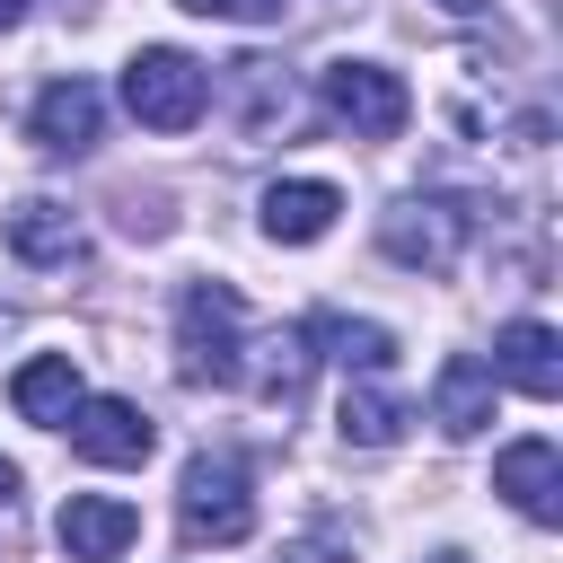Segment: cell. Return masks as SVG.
<instances>
[{
	"label": "cell",
	"instance_id": "cell-1",
	"mask_svg": "<svg viewBox=\"0 0 563 563\" xmlns=\"http://www.w3.org/2000/svg\"><path fill=\"white\" fill-rule=\"evenodd\" d=\"M176 528L185 545H246L255 537V475L229 449H194L176 475Z\"/></svg>",
	"mask_w": 563,
	"mask_h": 563
},
{
	"label": "cell",
	"instance_id": "cell-2",
	"mask_svg": "<svg viewBox=\"0 0 563 563\" xmlns=\"http://www.w3.org/2000/svg\"><path fill=\"white\" fill-rule=\"evenodd\" d=\"M246 352V299L229 282H185L176 299V378L185 387H238Z\"/></svg>",
	"mask_w": 563,
	"mask_h": 563
},
{
	"label": "cell",
	"instance_id": "cell-3",
	"mask_svg": "<svg viewBox=\"0 0 563 563\" xmlns=\"http://www.w3.org/2000/svg\"><path fill=\"white\" fill-rule=\"evenodd\" d=\"M123 106H132V123H150V132H194L202 106H211V70H202L194 53H176V44H141V53L123 62Z\"/></svg>",
	"mask_w": 563,
	"mask_h": 563
},
{
	"label": "cell",
	"instance_id": "cell-4",
	"mask_svg": "<svg viewBox=\"0 0 563 563\" xmlns=\"http://www.w3.org/2000/svg\"><path fill=\"white\" fill-rule=\"evenodd\" d=\"M317 97H325V114H334L352 141H396V132L413 123V88H405L387 62H325Z\"/></svg>",
	"mask_w": 563,
	"mask_h": 563
},
{
	"label": "cell",
	"instance_id": "cell-5",
	"mask_svg": "<svg viewBox=\"0 0 563 563\" xmlns=\"http://www.w3.org/2000/svg\"><path fill=\"white\" fill-rule=\"evenodd\" d=\"M466 229H475V211L449 202V194H405V202L378 211V246H387L405 273H449V264L466 255Z\"/></svg>",
	"mask_w": 563,
	"mask_h": 563
},
{
	"label": "cell",
	"instance_id": "cell-6",
	"mask_svg": "<svg viewBox=\"0 0 563 563\" xmlns=\"http://www.w3.org/2000/svg\"><path fill=\"white\" fill-rule=\"evenodd\" d=\"M26 132H35V150H53V158H88V150L106 141V97H97V79H79V70L44 79L35 106H26Z\"/></svg>",
	"mask_w": 563,
	"mask_h": 563
},
{
	"label": "cell",
	"instance_id": "cell-7",
	"mask_svg": "<svg viewBox=\"0 0 563 563\" xmlns=\"http://www.w3.org/2000/svg\"><path fill=\"white\" fill-rule=\"evenodd\" d=\"M308 378H317V343H308V325H264V334H246V352H238V387L255 396V405H299L308 396Z\"/></svg>",
	"mask_w": 563,
	"mask_h": 563
},
{
	"label": "cell",
	"instance_id": "cell-8",
	"mask_svg": "<svg viewBox=\"0 0 563 563\" xmlns=\"http://www.w3.org/2000/svg\"><path fill=\"white\" fill-rule=\"evenodd\" d=\"M62 431H70V449H79L88 466H141V457L158 449V422H150L132 396H79V413H70Z\"/></svg>",
	"mask_w": 563,
	"mask_h": 563
},
{
	"label": "cell",
	"instance_id": "cell-9",
	"mask_svg": "<svg viewBox=\"0 0 563 563\" xmlns=\"http://www.w3.org/2000/svg\"><path fill=\"white\" fill-rule=\"evenodd\" d=\"M0 238H9V255H18V264H44V273L88 264V220H79L70 202H53V194H26V202L0 220Z\"/></svg>",
	"mask_w": 563,
	"mask_h": 563
},
{
	"label": "cell",
	"instance_id": "cell-10",
	"mask_svg": "<svg viewBox=\"0 0 563 563\" xmlns=\"http://www.w3.org/2000/svg\"><path fill=\"white\" fill-rule=\"evenodd\" d=\"M493 387H519V396H537V405H554L563 396V343H554V325L545 317H510L501 334H493Z\"/></svg>",
	"mask_w": 563,
	"mask_h": 563
},
{
	"label": "cell",
	"instance_id": "cell-11",
	"mask_svg": "<svg viewBox=\"0 0 563 563\" xmlns=\"http://www.w3.org/2000/svg\"><path fill=\"white\" fill-rule=\"evenodd\" d=\"M493 493L528 519V528H554L563 519V449L554 440H510L493 457Z\"/></svg>",
	"mask_w": 563,
	"mask_h": 563
},
{
	"label": "cell",
	"instance_id": "cell-12",
	"mask_svg": "<svg viewBox=\"0 0 563 563\" xmlns=\"http://www.w3.org/2000/svg\"><path fill=\"white\" fill-rule=\"evenodd\" d=\"M220 97H229L238 132H255V141L290 132V70H282L273 53H238V62H220Z\"/></svg>",
	"mask_w": 563,
	"mask_h": 563
},
{
	"label": "cell",
	"instance_id": "cell-13",
	"mask_svg": "<svg viewBox=\"0 0 563 563\" xmlns=\"http://www.w3.org/2000/svg\"><path fill=\"white\" fill-rule=\"evenodd\" d=\"M132 537H141V510L123 493H70L62 501V554L70 563H114V554H132Z\"/></svg>",
	"mask_w": 563,
	"mask_h": 563
},
{
	"label": "cell",
	"instance_id": "cell-14",
	"mask_svg": "<svg viewBox=\"0 0 563 563\" xmlns=\"http://www.w3.org/2000/svg\"><path fill=\"white\" fill-rule=\"evenodd\" d=\"M334 211H343V194H334L325 176H282V185H264V202H255V220H264L273 246H317V238L334 229Z\"/></svg>",
	"mask_w": 563,
	"mask_h": 563
},
{
	"label": "cell",
	"instance_id": "cell-15",
	"mask_svg": "<svg viewBox=\"0 0 563 563\" xmlns=\"http://www.w3.org/2000/svg\"><path fill=\"white\" fill-rule=\"evenodd\" d=\"M79 396H88V387H79V361H70V352H35V361L9 378V405H18L35 431H62V422L79 413Z\"/></svg>",
	"mask_w": 563,
	"mask_h": 563
},
{
	"label": "cell",
	"instance_id": "cell-16",
	"mask_svg": "<svg viewBox=\"0 0 563 563\" xmlns=\"http://www.w3.org/2000/svg\"><path fill=\"white\" fill-rule=\"evenodd\" d=\"M431 422H440L449 440H475V431L493 422V369H484L475 352H449V361H440V378H431Z\"/></svg>",
	"mask_w": 563,
	"mask_h": 563
},
{
	"label": "cell",
	"instance_id": "cell-17",
	"mask_svg": "<svg viewBox=\"0 0 563 563\" xmlns=\"http://www.w3.org/2000/svg\"><path fill=\"white\" fill-rule=\"evenodd\" d=\"M405 422H413V405H405L396 387H378V378H352V387H343V413H334L343 449H396Z\"/></svg>",
	"mask_w": 563,
	"mask_h": 563
},
{
	"label": "cell",
	"instance_id": "cell-18",
	"mask_svg": "<svg viewBox=\"0 0 563 563\" xmlns=\"http://www.w3.org/2000/svg\"><path fill=\"white\" fill-rule=\"evenodd\" d=\"M308 325V343H334V361L352 369V378H378L387 361H396V334L378 325V317H334V308H317V317H299Z\"/></svg>",
	"mask_w": 563,
	"mask_h": 563
},
{
	"label": "cell",
	"instance_id": "cell-19",
	"mask_svg": "<svg viewBox=\"0 0 563 563\" xmlns=\"http://www.w3.org/2000/svg\"><path fill=\"white\" fill-rule=\"evenodd\" d=\"M185 18H238V26H264V18H282L290 0H176Z\"/></svg>",
	"mask_w": 563,
	"mask_h": 563
},
{
	"label": "cell",
	"instance_id": "cell-20",
	"mask_svg": "<svg viewBox=\"0 0 563 563\" xmlns=\"http://www.w3.org/2000/svg\"><path fill=\"white\" fill-rule=\"evenodd\" d=\"M123 229H132V238H167V202H158V194H150V202L123 194Z\"/></svg>",
	"mask_w": 563,
	"mask_h": 563
},
{
	"label": "cell",
	"instance_id": "cell-21",
	"mask_svg": "<svg viewBox=\"0 0 563 563\" xmlns=\"http://www.w3.org/2000/svg\"><path fill=\"white\" fill-rule=\"evenodd\" d=\"M18 528H26V501H18V466L0 457V545H18Z\"/></svg>",
	"mask_w": 563,
	"mask_h": 563
},
{
	"label": "cell",
	"instance_id": "cell-22",
	"mask_svg": "<svg viewBox=\"0 0 563 563\" xmlns=\"http://www.w3.org/2000/svg\"><path fill=\"white\" fill-rule=\"evenodd\" d=\"M273 563H352V554H343L334 537H299V545H282Z\"/></svg>",
	"mask_w": 563,
	"mask_h": 563
},
{
	"label": "cell",
	"instance_id": "cell-23",
	"mask_svg": "<svg viewBox=\"0 0 563 563\" xmlns=\"http://www.w3.org/2000/svg\"><path fill=\"white\" fill-rule=\"evenodd\" d=\"M18 18H26V0H0V26H18Z\"/></svg>",
	"mask_w": 563,
	"mask_h": 563
},
{
	"label": "cell",
	"instance_id": "cell-24",
	"mask_svg": "<svg viewBox=\"0 0 563 563\" xmlns=\"http://www.w3.org/2000/svg\"><path fill=\"white\" fill-rule=\"evenodd\" d=\"M440 9H457V18H475V9H484V0H440Z\"/></svg>",
	"mask_w": 563,
	"mask_h": 563
},
{
	"label": "cell",
	"instance_id": "cell-25",
	"mask_svg": "<svg viewBox=\"0 0 563 563\" xmlns=\"http://www.w3.org/2000/svg\"><path fill=\"white\" fill-rule=\"evenodd\" d=\"M431 563H466V554H431Z\"/></svg>",
	"mask_w": 563,
	"mask_h": 563
},
{
	"label": "cell",
	"instance_id": "cell-26",
	"mask_svg": "<svg viewBox=\"0 0 563 563\" xmlns=\"http://www.w3.org/2000/svg\"><path fill=\"white\" fill-rule=\"evenodd\" d=\"M0 334H9V308H0Z\"/></svg>",
	"mask_w": 563,
	"mask_h": 563
}]
</instances>
